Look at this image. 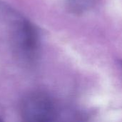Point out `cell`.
<instances>
[{"label": "cell", "mask_w": 122, "mask_h": 122, "mask_svg": "<svg viewBox=\"0 0 122 122\" xmlns=\"http://www.w3.org/2000/svg\"><path fill=\"white\" fill-rule=\"evenodd\" d=\"M69 8L74 13H83L94 4V0H68Z\"/></svg>", "instance_id": "cell-3"}, {"label": "cell", "mask_w": 122, "mask_h": 122, "mask_svg": "<svg viewBox=\"0 0 122 122\" xmlns=\"http://www.w3.org/2000/svg\"><path fill=\"white\" fill-rule=\"evenodd\" d=\"M14 47L17 54L23 59L31 61L36 54L39 38L34 26L26 20L18 21L14 29Z\"/></svg>", "instance_id": "cell-2"}, {"label": "cell", "mask_w": 122, "mask_h": 122, "mask_svg": "<svg viewBox=\"0 0 122 122\" xmlns=\"http://www.w3.org/2000/svg\"><path fill=\"white\" fill-rule=\"evenodd\" d=\"M0 121H1V119H0Z\"/></svg>", "instance_id": "cell-5"}, {"label": "cell", "mask_w": 122, "mask_h": 122, "mask_svg": "<svg viewBox=\"0 0 122 122\" xmlns=\"http://www.w3.org/2000/svg\"><path fill=\"white\" fill-rule=\"evenodd\" d=\"M20 113L26 122H45L54 121L56 109L51 98L45 93L34 92L21 100Z\"/></svg>", "instance_id": "cell-1"}, {"label": "cell", "mask_w": 122, "mask_h": 122, "mask_svg": "<svg viewBox=\"0 0 122 122\" xmlns=\"http://www.w3.org/2000/svg\"><path fill=\"white\" fill-rule=\"evenodd\" d=\"M119 65H120V68H121V70H122V60L120 61V62H119Z\"/></svg>", "instance_id": "cell-4"}]
</instances>
